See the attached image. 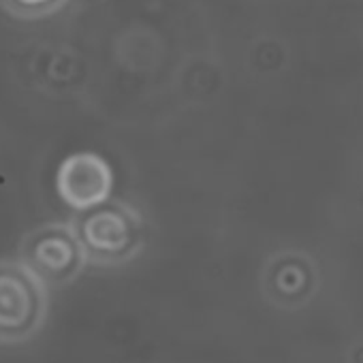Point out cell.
Returning <instances> with one entry per match:
<instances>
[{"label":"cell","mask_w":363,"mask_h":363,"mask_svg":"<svg viewBox=\"0 0 363 363\" xmlns=\"http://www.w3.org/2000/svg\"><path fill=\"white\" fill-rule=\"evenodd\" d=\"M45 316V284L24 265L0 261V342L30 337Z\"/></svg>","instance_id":"obj_1"},{"label":"cell","mask_w":363,"mask_h":363,"mask_svg":"<svg viewBox=\"0 0 363 363\" xmlns=\"http://www.w3.org/2000/svg\"><path fill=\"white\" fill-rule=\"evenodd\" d=\"M73 231L90 261L113 263L133 252L139 240L137 216L120 203H99L82 210Z\"/></svg>","instance_id":"obj_2"},{"label":"cell","mask_w":363,"mask_h":363,"mask_svg":"<svg viewBox=\"0 0 363 363\" xmlns=\"http://www.w3.org/2000/svg\"><path fill=\"white\" fill-rule=\"evenodd\" d=\"M20 257L43 284H65L75 278L86 252L73 227L45 225L24 238Z\"/></svg>","instance_id":"obj_3"},{"label":"cell","mask_w":363,"mask_h":363,"mask_svg":"<svg viewBox=\"0 0 363 363\" xmlns=\"http://www.w3.org/2000/svg\"><path fill=\"white\" fill-rule=\"evenodd\" d=\"M111 184L113 177L109 164L101 156L90 152L65 158L56 175V189L60 199L79 212L105 203Z\"/></svg>","instance_id":"obj_4"},{"label":"cell","mask_w":363,"mask_h":363,"mask_svg":"<svg viewBox=\"0 0 363 363\" xmlns=\"http://www.w3.org/2000/svg\"><path fill=\"white\" fill-rule=\"evenodd\" d=\"M69 0H0V7L20 20H41L60 11Z\"/></svg>","instance_id":"obj_5"}]
</instances>
